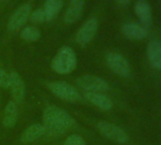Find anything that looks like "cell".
Wrapping results in <instances>:
<instances>
[{
    "label": "cell",
    "instance_id": "obj_15",
    "mask_svg": "<svg viewBox=\"0 0 161 145\" xmlns=\"http://www.w3.org/2000/svg\"><path fill=\"white\" fill-rule=\"evenodd\" d=\"M18 117H19V109L17 104L12 101L9 102L8 104L5 107L4 110V115H3V125L5 128H13L17 120H18Z\"/></svg>",
    "mask_w": 161,
    "mask_h": 145
},
{
    "label": "cell",
    "instance_id": "obj_22",
    "mask_svg": "<svg viewBox=\"0 0 161 145\" xmlns=\"http://www.w3.org/2000/svg\"><path fill=\"white\" fill-rule=\"evenodd\" d=\"M130 1H131V0H116V2H117L118 4L122 5V6L129 4V3H130Z\"/></svg>",
    "mask_w": 161,
    "mask_h": 145
},
{
    "label": "cell",
    "instance_id": "obj_19",
    "mask_svg": "<svg viewBox=\"0 0 161 145\" xmlns=\"http://www.w3.org/2000/svg\"><path fill=\"white\" fill-rule=\"evenodd\" d=\"M29 19L35 24H43L46 22H50V19L47 14V13L44 11V9H38L31 12Z\"/></svg>",
    "mask_w": 161,
    "mask_h": 145
},
{
    "label": "cell",
    "instance_id": "obj_6",
    "mask_svg": "<svg viewBox=\"0 0 161 145\" xmlns=\"http://www.w3.org/2000/svg\"><path fill=\"white\" fill-rule=\"evenodd\" d=\"M98 130L99 132L106 138L119 143V144H124L127 143L129 140L128 135L124 130H122L120 127L107 121H100L98 123Z\"/></svg>",
    "mask_w": 161,
    "mask_h": 145
},
{
    "label": "cell",
    "instance_id": "obj_8",
    "mask_svg": "<svg viewBox=\"0 0 161 145\" xmlns=\"http://www.w3.org/2000/svg\"><path fill=\"white\" fill-rule=\"evenodd\" d=\"M31 8L29 4L21 5L14 11L8 22V28L10 31H16L24 26V24L30 18Z\"/></svg>",
    "mask_w": 161,
    "mask_h": 145
},
{
    "label": "cell",
    "instance_id": "obj_13",
    "mask_svg": "<svg viewBox=\"0 0 161 145\" xmlns=\"http://www.w3.org/2000/svg\"><path fill=\"white\" fill-rule=\"evenodd\" d=\"M135 13L140 22L144 27H148L152 23V10L150 4L146 0H138L135 5Z\"/></svg>",
    "mask_w": 161,
    "mask_h": 145
},
{
    "label": "cell",
    "instance_id": "obj_21",
    "mask_svg": "<svg viewBox=\"0 0 161 145\" xmlns=\"http://www.w3.org/2000/svg\"><path fill=\"white\" fill-rule=\"evenodd\" d=\"M10 86V75L7 72L0 68V87L7 88Z\"/></svg>",
    "mask_w": 161,
    "mask_h": 145
},
{
    "label": "cell",
    "instance_id": "obj_2",
    "mask_svg": "<svg viewBox=\"0 0 161 145\" xmlns=\"http://www.w3.org/2000/svg\"><path fill=\"white\" fill-rule=\"evenodd\" d=\"M77 59L75 52L69 47H61L52 60V69L59 74H67L75 68Z\"/></svg>",
    "mask_w": 161,
    "mask_h": 145
},
{
    "label": "cell",
    "instance_id": "obj_3",
    "mask_svg": "<svg viewBox=\"0 0 161 145\" xmlns=\"http://www.w3.org/2000/svg\"><path fill=\"white\" fill-rule=\"evenodd\" d=\"M47 87L55 96H57L58 98L64 101L74 103L80 100V95L79 91L71 85L65 82L58 81V82L48 83Z\"/></svg>",
    "mask_w": 161,
    "mask_h": 145
},
{
    "label": "cell",
    "instance_id": "obj_7",
    "mask_svg": "<svg viewBox=\"0 0 161 145\" xmlns=\"http://www.w3.org/2000/svg\"><path fill=\"white\" fill-rule=\"evenodd\" d=\"M98 28H99L98 19L96 17L89 18L82 27L80 28L79 31L77 32V34H76L77 43L82 47L88 45L95 37Z\"/></svg>",
    "mask_w": 161,
    "mask_h": 145
},
{
    "label": "cell",
    "instance_id": "obj_17",
    "mask_svg": "<svg viewBox=\"0 0 161 145\" xmlns=\"http://www.w3.org/2000/svg\"><path fill=\"white\" fill-rule=\"evenodd\" d=\"M62 7H63L62 0H46L43 9L47 13V14L48 15L51 21L58 15V14L62 10Z\"/></svg>",
    "mask_w": 161,
    "mask_h": 145
},
{
    "label": "cell",
    "instance_id": "obj_14",
    "mask_svg": "<svg viewBox=\"0 0 161 145\" xmlns=\"http://www.w3.org/2000/svg\"><path fill=\"white\" fill-rule=\"evenodd\" d=\"M86 99L92 103L93 105L97 106L101 110L108 111L113 107L112 101L106 97L105 95L99 93V92H86Z\"/></svg>",
    "mask_w": 161,
    "mask_h": 145
},
{
    "label": "cell",
    "instance_id": "obj_16",
    "mask_svg": "<svg viewBox=\"0 0 161 145\" xmlns=\"http://www.w3.org/2000/svg\"><path fill=\"white\" fill-rule=\"evenodd\" d=\"M46 132V128L44 124L34 123L28 126L21 135V141L24 143H30L37 140L41 137Z\"/></svg>",
    "mask_w": 161,
    "mask_h": 145
},
{
    "label": "cell",
    "instance_id": "obj_9",
    "mask_svg": "<svg viewBox=\"0 0 161 145\" xmlns=\"http://www.w3.org/2000/svg\"><path fill=\"white\" fill-rule=\"evenodd\" d=\"M9 87L11 88L14 102L15 103H22L26 97V85L21 76L16 72L10 74Z\"/></svg>",
    "mask_w": 161,
    "mask_h": 145
},
{
    "label": "cell",
    "instance_id": "obj_4",
    "mask_svg": "<svg viewBox=\"0 0 161 145\" xmlns=\"http://www.w3.org/2000/svg\"><path fill=\"white\" fill-rule=\"evenodd\" d=\"M108 67L115 74L120 77H128L131 73V66L128 60L118 52H108L105 55Z\"/></svg>",
    "mask_w": 161,
    "mask_h": 145
},
{
    "label": "cell",
    "instance_id": "obj_10",
    "mask_svg": "<svg viewBox=\"0 0 161 145\" xmlns=\"http://www.w3.org/2000/svg\"><path fill=\"white\" fill-rule=\"evenodd\" d=\"M121 31L126 38L131 40H141L144 39L148 34L146 27L136 22L125 23L121 27Z\"/></svg>",
    "mask_w": 161,
    "mask_h": 145
},
{
    "label": "cell",
    "instance_id": "obj_18",
    "mask_svg": "<svg viewBox=\"0 0 161 145\" xmlns=\"http://www.w3.org/2000/svg\"><path fill=\"white\" fill-rule=\"evenodd\" d=\"M20 36L23 40L28 42H35L41 37L40 31L35 27H26L21 31Z\"/></svg>",
    "mask_w": 161,
    "mask_h": 145
},
{
    "label": "cell",
    "instance_id": "obj_12",
    "mask_svg": "<svg viewBox=\"0 0 161 145\" xmlns=\"http://www.w3.org/2000/svg\"><path fill=\"white\" fill-rule=\"evenodd\" d=\"M85 0H70L69 6L64 14V20L66 24H73L82 15Z\"/></svg>",
    "mask_w": 161,
    "mask_h": 145
},
{
    "label": "cell",
    "instance_id": "obj_11",
    "mask_svg": "<svg viewBox=\"0 0 161 145\" xmlns=\"http://www.w3.org/2000/svg\"><path fill=\"white\" fill-rule=\"evenodd\" d=\"M147 58L150 64L158 70H161V42L152 40L147 47Z\"/></svg>",
    "mask_w": 161,
    "mask_h": 145
},
{
    "label": "cell",
    "instance_id": "obj_20",
    "mask_svg": "<svg viewBox=\"0 0 161 145\" xmlns=\"http://www.w3.org/2000/svg\"><path fill=\"white\" fill-rule=\"evenodd\" d=\"M64 145H86L85 139L77 134H72L68 136L64 141Z\"/></svg>",
    "mask_w": 161,
    "mask_h": 145
},
{
    "label": "cell",
    "instance_id": "obj_5",
    "mask_svg": "<svg viewBox=\"0 0 161 145\" xmlns=\"http://www.w3.org/2000/svg\"><path fill=\"white\" fill-rule=\"evenodd\" d=\"M76 84L79 87L86 92H105L109 90V84L103 78L94 75H85L76 80Z\"/></svg>",
    "mask_w": 161,
    "mask_h": 145
},
{
    "label": "cell",
    "instance_id": "obj_1",
    "mask_svg": "<svg viewBox=\"0 0 161 145\" xmlns=\"http://www.w3.org/2000/svg\"><path fill=\"white\" fill-rule=\"evenodd\" d=\"M44 126L46 131L53 136H60L66 133L75 124V120L64 110L57 106H47L43 114Z\"/></svg>",
    "mask_w": 161,
    "mask_h": 145
}]
</instances>
